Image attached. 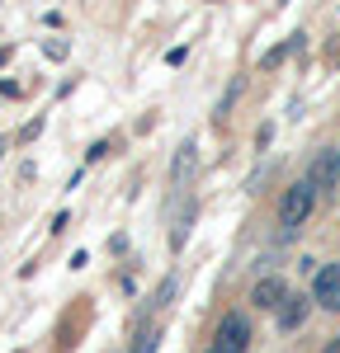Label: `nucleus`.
Masks as SVG:
<instances>
[{
    "instance_id": "1",
    "label": "nucleus",
    "mask_w": 340,
    "mask_h": 353,
    "mask_svg": "<svg viewBox=\"0 0 340 353\" xmlns=\"http://www.w3.org/2000/svg\"><path fill=\"white\" fill-rule=\"evenodd\" d=\"M312 208H317V184H312V179H298L279 203V226H288V231L303 226V221L312 217Z\"/></svg>"
},
{
    "instance_id": "2",
    "label": "nucleus",
    "mask_w": 340,
    "mask_h": 353,
    "mask_svg": "<svg viewBox=\"0 0 340 353\" xmlns=\"http://www.w3.org/2000/svg\"><path fill=\"white\" fill-rule=\"evenodd\" d=\"M246 344H251V321H246L241 311L223 316V325H218V339H213V349H223V353H246Z\"/></svg>"
},
{
    "instance_id": "3",
    "label": "nucleus",
    "mask_w": 340,
    "mask_h": 353,
    "mask_svg": "<svg viewBox=\"0 0 340 353\" xmlns=\"http://www.w3.org/2000/svg\"><path fill=\"white\" fill-rule=\"evenodd\" d=\"M312 301H317V306H326V311H340V264H321V269H317Z\"/></svg>"
},
{
    "instance_id": "4",
    "label": "nucleus",
    "mask_w": 340,
    "mask_h": 353,
    "mask_svg": "<svg viewBox=\"0 0 340 353\" xmlns=\"http://www.w3.org/2000/svg\"><path fill=\"white\" fill-rule=\"evenodd\" d=\"M308 179H312V184H317V193L336 189V184H340V151H321V156L312 161Z\"/></svg>"
},
{
    "instance_id": "5",
    "label": "nucleus",
    "mask_w": 340,
    "mask_h": 353,
    "mask_svg": "<svg viewBox=\"0 0 340 353\" xmlns=\"http://www.w3.org/2000/svg\"><path fill=\"white\" fill-rule=\"evenodd\" d=\"M283 297H288V283H283V278H274V273H270V278H260V283L251 288V301L260 306V311H279Z\"/></svg>"
},
{
    "instance_id": "6",
    "label": "nucleus",
    "mask_w": 340,
    "mask_h": 353,
    "mask_svg": "<svg viewBox=\"0 0 340 353\" xmlns=\"http://www.w3.org/2000/svg\"><path fill=\"white\" fill-rule=\"evenodd\" d=\"M308 306H312V297H303V292H288V297H283V306H279V325H283V330H298L303 321H308Z\"/></svg>"
},
{
    "instance_id": "7",
    "label": "nucleus",
    "mask_w": 340,
    "mask_h": 353,
    "mask_svg": "<svg viewBox=\"0 0 340 353\" xmlns=\"http://www.w3.org/2000/svg\"><path fill=\"white\" fill-rule=\"evenodd\" d=\"M189 174H194V146H180V156H175V170H170V184L180 189Z\"/></svg>"
},
{
    "instance_id": "8",
    "label": "nucleus",
    "mask_w": 340,
    "mask_h": 353,
    "mask_svg": "<svg viewBox=\"0 0 340 353\" xmlns=\"http://www.w3.org/2000/svg\"><path fill=\"white\" fill-rule=\"evenodd\" d=\"M298 48H303V33H293V38H288V43H279L274 52H265V61H260V66H265V71H274V66H283V57L298 52Z\"/></svg>"
},
{
    "instance_id": "9",
    "label": "nucleus",
    "mask_w": 340,
    "mask_h": 353,
    "mask_svg": "<svg viewBox=\"0 0 340 353\" xmlns=\"http://www.w3.org/2000/svg\"><path fill=\"white\" fill-rule=\"evenodd\" d=\"M241 90H246V81L236 76V81H232V90H227V99L218 104V118H227V113H232V104H236V94H241Z\"/></svg>"
},
{
    "instance_id": "10",
    "label": "nucleus",
    "mask_w": 340,
    "mask_h": 353,
    "mask_svg": "<svg viewBox=\"0 0 340 353\" xmlns=\"http://www.w3.org/2000/svg\"><path fill=\"white\" fill-rule=\"evenodd\" d=\"M170 292H175V278H166V283H161V292H156V301H151V306L161 311V306H166V301H170Z\"/></svg>"
},
{
    "instance_id": "11",
    "label": "nucleus",
    "mask_w": 340,
    "mask_h": 353,
    "mask_svg": "<svg viewBox=\"0 0 340 353\" xmlns=\"http://www.w3.org/2000/svg\"><path fill=\"white\" fill-rule=\"evenodd\" d=\"M321 353H340V334H336V339H331V344H326Z\"/></svg>"
},
{
    "instance_id": "12",
    "label": "nucleus",
    "mask_w": 340,
    "mask_h": 353,
    "mask_svg": "<svg viewBox=\"0 0 340 353\" xmlns=\"http://www.w3.org/2000/svg\"><path fill=\"white\" fill-rule=\"evenodd\" d=\"M0 156H5V141H0Z\"/></svg>"
},
{
    "instance_id": "13",
    "label": "nucleus",
    "mask_w": 340,
    "mask_h": 353,
    "mask_svg": "<svg viewBox=\"0 0 340 353\" xmlns=\"http://www.w3.org/2000/svg\"><path fill=\"white\" fill-rule=\"evenodd\" d=\"M213 353H223V349H213Z\"/></svg>"
}]
</instances>
